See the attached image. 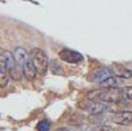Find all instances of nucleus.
<instances>
[{
    "instance_id": "1",
    "label": "nucleus",
    "mask_w": 132,
    "mask_h": 131,
    "mask_svg": "<svg viewBox=\"0 0 132 131\" xmlns=\"http://www.w3.org/2000/svg\"><path fill=\"white\" fill-rule=\"evenodd\" d=\"M86 98L103 103H124L126 99L124 97L122 87H101L88 92Z\"/></svg>"
},
{
    "instance_id": "2",
    "label": "nucleus",
    "mask_w": 132,
    "mask_h": 131,
    "mask_svg": "<svg viewBox=\"0 0 132 131\" xmlns=\"http://www.w3.org/2000/svg\"><path fill=\"white\" fill-rule=\"evenodd\" d=\"M29 57H30V62L35 68L36 73L45 75L48 69V57L45 53V51H43L39 48H35L30 51Z\"/></svg>"
},
{
    "instance_id": "3",
    "label": "nucleus",
    "mask_w": 132,
    "mask_h": 131,
    "mask_svg": "<svg viewBox=\"0 0 132 131\" xmlns=\"http://www.w3.org/2000/svg\"><path fill=\"white\" fill-rule=\"evenodd\" d=\"M79 107L82 108L84 111L91 113V114H101L108 109V103H103V102H96V101H91L87 99L85 102H81Z\"/></svg>"
},
{
    "instance_id": "4",
    "label": "nucleus",
    "mask_w": 132,
    "mask_h": 131,
    "mask_svg": "<svg viewBox=\"0 0 132 131\" xmlns=\"http://www.w3.org/2000/svg\"><path fill=\"white\" fill-rule=\"evenodd\" d=\"M58 55H60V58L62 61L70 64H78L84 61V56L80 52L70 50V49H63L62 51H60Z\"/></svg>"
},
{
    "instance_id": "5",
    "label": "nucleus",
    "mask_w": 132,
    "mask_h": 131,
    "mask_svg": "<svg viewBox=\"0 0 132 131\" xmlns=\"http://www.w3.org/2000/svg\"><path fill=\"white\" fill-rule=\"evenodd\" d=\"M113 121L118 125L127 126L132 124V112L131 111H120L113 115Z\"/></svg>"
},
{
    "instance_id": "6",
    "label": "nucleus",
    "mask_w": 132,
    "mask_h": 131,
    "mask_svg": "<svg viewBox=\"0 0 132 131\" xmlns=\"http://www.w3.org/2000/svg\"><path fill=\"white\" fill-rule=\"evenodd\" d=\"M108 68L114 76L122 78V79H130V78H132V71H130L128 68H126L122 64H113L112 67H108Z\"/></svg>"
},
{
    "instance_id": "7",
    "label": "nucleus",
    "mask_w": 132,
    "mask_h": 131,
    "mask_svg": "<svg viewBox=\"0 0 132 131\" xmlns=\"http://www.w3.org/2000/svg\"><path fill=\"white\" fill-rule=\"evenodd\" d=\"M110 75H112V73H110V71H109V68H107V67L100 68V69H97V71H95L93 73H92L90 80L96 81V83H101V81H103L104 79L109 78Z\"/></svg>"
},
{
    "instance_id": "8",
    "label": "nucleus",
    "mask_w": 132,
    "mask_h": 131,
    "mask_svg": "<svg viewBox=\"0 0 132 131\" xmlns=\"http://www.w3.org/2000/svg\"><path fill=\"white\" fill-rule=\"evenodd\" d=\"M13 57H15V60L16 62L20 66H24V64L29 62L30 61V57H29V53L23 48H17L13 52Z\"/></svg>"
},
{
    "instance_id": "9",
    "label": "nucleus",
    "mask_w": 132,
    "mask_h": 131,
    "mask_svg": "<svg viewBox=\"0 0 132 131\" xmlns=\"http://www.w3.org/2000/svg\"><path fill=\"white\" fill-rule=\"evenodd\" d=\"M22 69H23V76L28 80V81H32V80L35 79L36 71H35V68H34V66L32 64L30 61L27 62L24 66H22Z\"/></svg>"
},
{
    "instance_id": "10",
    "label": "nucleus",
    "mask_w": 132,
    "mask_h": 131,
    "mask_svg": "<svg viewBox=\"0 0 132 131\" xmlns=\"http://www.w3.org/2000/svg\"><path fill=\"white\" fill-rule=\"evenodd\" d=\"M121 83H122V78L110 75L109 78L104 79L103 81H101L100 85H101V87H118Z\"/></svg>"
},
{
    "instance_id": "11",
    "label": "nucleus",
    "mask_w": 132,
    "mask_h": 131,
    "mask_svg": "<svg viewBox=\"0 0 132 131\" xmlns=\"http://www.w3.org/2000/svg\"><path fill=\"white\" fill-rule=\"evenodd\" d=\"M10 80V74L7 71H0V87H6Z\"/></svg>"
},
{
    "instance_id": "12",
    "label": "nucleus",
    "mask_w": 132,
    "mask_h": 131,
    "mask_svg": "<svg viewBox=\"0 0 132 131\" xmlns=\"http://www.w3.org/2000/svg\"><path fill=\"white\" fill-rule=\"evenodd\" d=\"M36 130L38 131H48L50 130V123L47 120H41L36 125Z\"/></svg>"
},
{
    "instance_id": "13",
    "label": "nucleus",
    "mask_w": 132,
    "mask_h": 131,
    "mask_svg": "<svg viewBox=\"0 0 132 131\" xmlns=\"http://www.w3.org/2000/svg\"><path fill=\"white\" fill-rule=\"evenodd\" d=\"M122 92H124V97L126 101H132V86H124Z\"/></svg>"
},
{
    "instance_id": "14",
    "label": "nucleus",
    "mask_w": 132,
    "mask_h": 131,
    "mask_svg": "<svg viewBox=\"0 0 132 131\" xmlns=\"http://www.w3.org/2000/svg\"><path fill=\"white\" fill-rule=\"evenodd\" d=\"M92 131H113V129L109 125H100V126L95 127Z\"/></svg>"
},
{
    "instance_id": "15",
    "label": "nucleus",
    "mask_w": 132,
    "mask_h": 131,
    "mask_svg": "<svg viewBox=\"0 0 132 131\" xmlns=\"http://www.w3.org/2000/svg\"><path fill=\"white\" fill-rule=\"evenodd\" d=\"M56 131H70V130L67 129V127H60V129H57Z\"/></svg>"
}]
</instances>
